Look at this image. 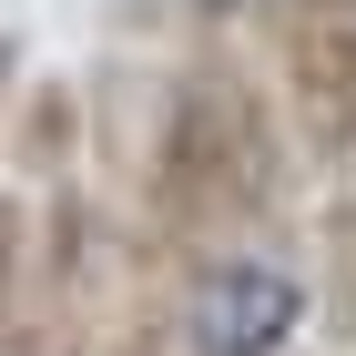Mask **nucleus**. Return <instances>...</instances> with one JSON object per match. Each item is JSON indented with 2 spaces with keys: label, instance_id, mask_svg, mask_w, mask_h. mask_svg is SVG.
Returning <instances> with one entry per match:
<instances>
[{
  "label": "nucleus",
  "instance_id": "nucleus-1",
  "mask_svg": "<svg viewBox=\"0 0 356 356\" xmlns=\"http://www.w3.org/2000/svg\"><path fill=\"white\" fill-rule=\"evenodd\" d=\"M275 204H285V122H275L265 82L234 61H184L163 92V122H153V163H143L153 245L214 254Z\"/></svg>",
  "mask_w": 356,
  "mask_h": 356
},
{
  "label": "nucleus",
  "instance_id": "nucleus-2",
  "mask_svg": "<svg viewBox=\"0 0 356 356\" xmlns=\"http://www.w3.org/2000/svg\"><path fill=\"white\" fill-rule=\"evenodd\" d=\"M193 356H275L305 326V275L275 265V254H204L184 275V305H173Z\"/></svg>",
  "mask_w": 356,
  "mask_h": 356
},
{
  "label": "nucleus",
  "instance_id": "nucleus-3",
  "mask_svg": "<svg viewBox=\"0 0 356 356\" xmlns=\"http://www.w3.org/2000/svg\"><path fill=\"white\" fill-rule=\"evenodd\" d=\"M285 112L316 163L356 153V21H285Z\"/></svg>",
  "mask_w": 356,
  "mask_h": 356
},
{
  "label": "nucleus",
  "instance_id": "nucleus-4",
  "mask_svg": "<svg viewBox=\"0 0 356 356\" xmlns=\"http://www.w3.org/2000/svg\"><path fill=\"white\" fill-rule=\"evenodd\" d=\"M10 153H21V173H72V153H82V102H72V82H31L21 102H10Z\"/></svg>",
  "mask_w": 356,
  "mask_h": 356
},
{
  "label": "nucleus",
  "instance_id": "nucleus-5",
  "mask_svg": "<svg viewBox=\"0 0 356 356\" xmlns=\"http://www.w3.org/2000/svg\"><path fill=\"white\" fill-rule=\"evenodd\" d=\"M31 254H41V204L0 193V336L21 326V305H31Z\"/></svg>",
  "mask_w": 356,
  "mask_h": 356
},
{
  "label": "nucleus",
  "instance_id": "nucleus-6",
  "mask_svg": "<svg viewBox=\"0 0 356 356\" xmlns=\"http://www.w3.org/2000/svg\"><path fill=\"white\" fill-rule=\"evenodd\" d=\"M326 316H336V336H356V204H336L326 214Z\"/></svg>",
  "mask_w": 356,
  "mask_h": 356
},
{
  "label": "nucleus",
  "instance_id": "nucleus-7",
  "mask_svg": "<svg viewBox=\"0 0 356 356\" xmlns=\"http://www.w3.org/2000/svg\"><path fill=\"white\" fill-rule=\"evenodd\" d=\"M10 102H21V41L0 31V133H10Z\"/></svg>",
  "mask_w": 356,
  "mask_h": 356
},
{
  "label": "nucleus",
  "instance_id": "nucleus-8",
  "mask_svg": "<svg viewBox=\"0 0 356 356\" xmlns=\"http://www.w3.org/2000/svg\"><path fill=\"white\" fill-rule=\"evenodd\" d=\"M285 21H356V0H275Z\"/></svg>",
  "mask_w": 356,
  "mask_h": 356
},
{
  "label": "nucleus",
  "instance_id": "nucleus-9",
  "mask_svg": "<svg viewBox=\"0 0 356 356\" xmlns=\"http://www.w3.org/2000/svg\"><path fill=\"white\" fill-rule=\"evenodd\" d=\"M193 21H245V10H275V0H184Z\"/></svg>",
  "mask_w": 356,
  "mask_h": 356
}]
</instances>
